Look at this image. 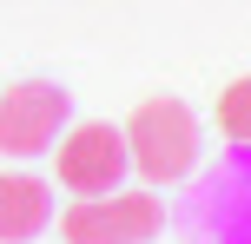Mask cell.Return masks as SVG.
Returning <instances> with one entry per match:
<instances>
[{
	"mask_svg": "<svg viewBox=\"0 0 251 244\" xmlns=\"http://www.w3.org/2000/svg\"><path fill=\"white\" fill-rule=\"evenodd\" d=\"M126 158H132L152 185L185 178L192 158H199V119H192V106L185 99H146V106H132V119H126Z\"/></svg>",
	"mask_w": 251,
	"mask_h": 244,
	"instance_id": "1",
	"label": "cell"
},
{
	"mask_svg": "<svg viewBox=\"0 0 251 244\" xmlns=\"http://www.w3.org/2000/svg\"><path fill=\"white\" fill-rule=\"evenodd\" d=\"M192 244H251V145H231L192 192Z\"/></svg>",
	"mask_w": 251,
	"mask_h": 244,
	"instance_id": "2",
	"label": "cell"
},
{
	"mask_svg": "<svg viewBox=\"0 0 251 244\" xmlns=\"http://www.w3.org/2000/svg\"><path fill=\"white\" fill-rule=\"evenodd\" d=\"M159 231H165V205L152 192H100L60 218L66 244H146Z\"/></svg>",
	"mask_w": 251,
	"mask_h": 244,
	"instance_id": "3",
	"label": "cell"
},
{
	"mask_svg": "<svg viewBox=\"0 0 251 244\" xmlns=\"http://www.w3.org/2000/svg\"><path fill=\"white\" fill-rule=\"evenodd\" d=\"M66 92L53 79H20L0 92V158H40L66 132Z\"/></svg>",
	"mask_w": 251,
	"mask_h": 244,
	"instance_id": "4",
	"label": "cell"
},
{
	"mask_svg": "<svg viewBox=\"0 0 251 244\" xmlns=\"http://www.w3.org/2000/svg\"><path fill=\"white\" fill-rule=\"evenodd\" d=\"M60 185L66 192H79V198H100V192H119V178H126V132L113 126H100V119H86V126H73L60 145Z\"/></svg>",
	"mask_w": 251,
	"mask_h": 244,
	"instance_id": "5",
	"label": "cell"
},
{
	"mask_svg": "<svg viewBox=\"0 0 251 244\" xmlns=\"http://www.w3.org/2000/svg\"><path fill=\"white\" fill-rule=\"evenodd\" d=\"M53 224V198L33 172H0V244H26Z\"/></svg>",
	"mask_w": 251,
	"mask_h": 244,
	"instance_id": "6",
	"label": "cell"
},
{
	"mask_svg": "<svg viewBox=\"0 0 251 244\" xmlns=\"http://www.w3.org/2000/svg\"><path fill=\"white\" fill-rule=\"evenodd\" d=\"M218 132H225L231 145H251V73L218 92Z\"/></svg>",
	"mask_w": 251,
	"mask_h": 244,
	"instance_id": "7",
	"label": "cell"
}]
</instances>
